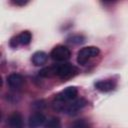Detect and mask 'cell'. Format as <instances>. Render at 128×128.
Returning a JSON list of instances; mask_svg holds the SVG:
<instances>
[{
	"instance_id": "cell-1",
	"label": "cell",
	"mask_w": 128,
	"mask_h": 128,
	"mask_svg": "<svg viewBox=\"0 0 128 128\" xmlns=\"http://www.w3.org/2000/svg\"><path fill=\"white\" fill-rule=\"evenodd\" d=\"M53 68H54L55 75L58 76L59 78L63 79V80L69 79L77 73V68L70 63L57 64V65H54Z\"/></svg>"
},
{
	"instance_id": "cell-2",
	"label": "cell",
	"mask_w": 128,
	"mask_h": 128,
	"mask_svg": "<svg viewBox=\"0 0 128 128\" xmlns=\"http://www.w3.org/2000/svg\"><path fill=\"white\" fill-rule=\"evenodd\" d=\"M99 53H100V50L98 47H95V46L83 47L77 53V62L80 65H84L90 59L98 56Z\"/></svg>"
},
{
	"instance_id": "cell-3",
	"label": "cell",
	"mask_w": 128,
	"mask_h": 128,
	"mask_svg": "<svg viewBox=\"0 0 128 128\" xmlns=\"http://www.w3.org/2000/svg\"><path fill=\"white\" fill-rule=\"evenodd\" d=\"M50 56L55 61L63 62V61H66L70 58L71 52H70L68 47H66L64 45H57L52 49Z\"/></svg>"
},
{
	"instance_id": "cell-4",
	"label": "cell",
	"mask_w": 128,
	"mask_h": 128,
	"mask_svg": "<svg viewBox=\"0 0 128 128\" xmlns=\"http://www.w3.org/2000/svg\"><path fill=\"white\" fill-rule=\"evenodd\" d=\"M77 94H78V89L76 87H74V86H70V87L65 88L61 92H59L56 95L55 100L58 101V102H60L61 104H63L65 102H69V101L74 100L76 98Z\"/></svg>"
},
{
	"instance_id": "cell-5",
	"label": "cell",
	"mask_w": 128,
	"mask_h": 128,
	"mask_svg": "<svg viewBox=\"0 0 128 128\" xmlns=\"http://www.w3.org/2000/svg\"><path fill=\"white\" fill-rule=\"evenodd\" d=\"M86 104H87V101L85 99L83 98L76 99L66 104V106L64 107V111L69 115H74V114H77L81 109H83L86 106Z\"/></svg>"
},
{
	"instance_id": "cell-6",
	"label": "cell",
	"mask_w": 128,
	"mask_h": 128,
	"mask_svg": "<svg viewBox=\"0 0 128 128\" xmlns=\"http://www.w3.org/2000/svg\"><path fill=\"white\" fill-rule=\"evenodd\" d=\"M45 120L46 118L44 114H42L41 112H35L29 117L28 126L29 128H39L44 124Z\"/></svg>"
},
{
	"instance_id": "cell-7",
	"label": "cell",
	"mask_w": 128,
	"mask_h": 128,
	"mask_svg": "<svg viewBox=\"0 0 128 128\" xmlns=\"http://www.w3.org/2000/svg\"><path fill=\"white\" fill-rule=\"evenodd\" d=\"M7 83L8 85L13 89H19L24 84V78L22 75L17 73H12L7 77Z\"/></svg>"
},
{
	"instance_id": "cell-8",
	"label": "cell",
	"mask_w": 128,
	"mask_h": 128,
	"mask_svg": "<svg viewBox=\"0 0 128 128\" xmlns=\"http://www.w3.org/2000/svg\"><path fill=\"white\" fill-rule=\"evenodd\" d=\"M116 84L112 80H100L95 83V87L97 90L101 92H109L115 88Z\"/></svg>"
},
{
	"instance_id": "cell-9",
	"label": "cell",
	"mask_w": 128,
	"mask_h": 128,
	"mask_svg": "<svg viewBox=\"0 0 128 128\" xmlns=\"http://www.w3.org/2000/svg\"><path fill=\"white\" fill-rule=\"evenodd\" d=\"M7 123L11 128H21L23 119L19 112H13L7 119Z\"/></svg>"
},
{
	"instance_id": "cell-10",
	"label": "cell",
	"mask_w": 128,
	"mask_h": 128,
	"mask_svg": "<svg viewBox=\"0 0 128 128\" xmlns=\"http://www.w3.org/2000/svg\"><path fill=\"white\" fill-rule=\"evenodd\" d=\"M48 55L43 51H37L32 55V62L36 66H42L47 62Z\"/></svg>"
},
{
	"instance_id": "cell-11",
	"label": "cell",
	"mask_w": 128,
	"mask_h": 128,
	"mask_svg": "<svg viewBox=\"0 0 128 128\" xmlns=\"http://www.w3.org/2000/svg\"><path fill=\"white\" fill-rule=\"evenodd\" d=\"M17 38H18L19 44H21V45H28L31 42V40H32V34L29 31L25 30V31H22L17 36Z\"/></svg>"
},
{
	"instance_id": "cell-12",
	"label": "cell",
	"mask_w": 128,
	"mask_h": 128,
	"mask_svg": "<svg viewBox=\"0 0 128 128\" xmlns=\"http://www.w3.org/2000/svg\"><path fill=\"white\" fill-rule=\"evenodd\" d=\"M45 128H61V122L58 117H52L45 125Z\"/></svg>"
},
{
	"instance_id": "cell-13",
	"label": "cell",
	"mask_w": 128,
	"mask_h": 128,
	"mask_svg": "<svg viewBox=\"0 0 128 128\" xmlns=\"http://www.w3.org/2000/svg\"><path fill=\"white\" fill-rule=\"evenodd\" d=\"M88 122L85 119H78L72 122L69 128H88Z\"/></svg>"
},
{
	"instance_id": "cell-14",
	"label": "cell",
	"mask_w": 128,
	"mask_h": 128,
	"mask_svg": "<svg viewBox=\"0 0 128 128\" xmlns=\"http://www.w3.org/2000/svg\"><path fill=\"white\" fill-rule=\"evenodd\" d=\"M39 75L42 76V77H51V76H54L55 73H54V68H53V66L43 68L42 70L39 71Z\"/></svg>"
},
{
	"instance_id": "cell-15",
	"label": "cell",
	"mask_w": 128,
	"mask_h": 128,
	"mask_svg": "<svg viewBox=\"0 0 128 128\" xmlns=\"http://www.w3.org/2000/svg\"><path fill=\"white\" fill-rule=\"evenodd\" d=\"M67 41L69 43H71V44H80V43H83L84 42V37L82 35L77 34V35H73L70 38H68Z\"/></svg>"
},
{
	"instance_id": "cell-16",
	"label": "cell",
	"mask_w": 128,
	"mask_h": 128,
	"mask_svg": "<svg viewBox=\"0 0 128 128\" xmlns=\"http://www.w3.org/2000/svg\"><path fill=\"white\" fill-rule=\"evenodd\" d=\"M18 44H19V42H18V38H17V36L13 37V38L11 39V41H10V45H11L13 48H16V47L18 46Z\"/></svg>"
},
{
	"instance_id": "cell-17",
	"label": "cell",
	"mask_w": 128,
	"mask_h": 128,
	"mask_svg": "<svg viewBox=\"0 0 128 128\" xmlns=\"http://www.w3.org/2000/svg\"><path fill=\"white\" fill-rule=\"evenodd\" d=\"M13 2H14V4H16V5L23 6V5H25L28 1H27V0H15V1H13Z\"/></svg>"
}]
</instances>
